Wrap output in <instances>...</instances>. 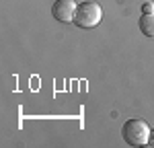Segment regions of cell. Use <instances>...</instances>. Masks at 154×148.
<instances>
[{
	"instance_id": "cell-1",
	"label": "cell",
	"mask_w": 154,
	"mask_h": 148,
	"mask_svg": "<svg viewBox=\"0 0 154 148\" xmlns=\"http://www.w3.org/2000/svg\"><path fill=\"white\" fill-rule=\"evenodd\" d=\"M150 125L144 119H128L121 128V138L130 146H148L150 144Z\"/></svg>"
},
{
	"instance_id": "cell-2",
	"label": "cell",
	"mask_w": 154,
	"mask_h": 148,
	"mask_svg": "<svg viewBox=\"0 0 154 148\" xmlns=\"http://www.w3.org/2000/svg\"><path fill=\"white\" fill-rule=\"evenodd\" d=\"M101 19H103V6L99 2L88 0V2L78 4L76 14H74V25L80 29H93L101 23Z\"/></svg>"
},
{
	"instance_id": "cell-3",
	"label": "cell",
	"mask_w": 154,
	"mask_h": 148,
	"mask_svg": "<svg viewBox=\"0 0 154 148\" xmlns=\"http://www.w3.org/2000/svg\"><path fill=\"white\" fill-rule=\"evenodd\" d=\"M76 8H78V4L74 0H56L51 4V17L58 23H74Z\"/></svg>"
},
{
	"instance_id": "cell-4",
	"label": "cell",
	"mask_w": 154,
	"mask_h": 148,
	"mask_svg": "<svg viewBox=\"0 0 154 148\" xmlns=\"http://www.w3.org/2000/svg\"><path fill=\"white\" fill-rule=\"evenodd\" d=\"M138 27L146 37L154 39V12H144L140 17V21H138Z\"/></svg>"
},
{
	"instance_id": "cell-5",
	"label": "cell",
	"mask_w": 154,
	"mask_h": 148,
	"mask_svg": "<svg viewBox=\"0 0 154 148\" xmlns=\"http://www.w3.org/2000/svg\"><path fill=\"white\" fill-rule=\"evenodd\" d=\"M142 11L144 12H154V4H152V2H146V4L142 6Z\"/></svg>"
},
{
	"instance_id": "cell-6",
	"label": "cell",
	"mask_w": 154,
	"mask_h": 148,
	"mask_svg": "<svg viewBox=\"0 0 154 148\" xmlns=\"http://www.w3.org/2000/svg\"><path fill=\"white\" fill-rule=\"evenodd\" d=\"M150 144H152V146H154V128H152V130H150Z\"/></svg>"
}]
</instances>
